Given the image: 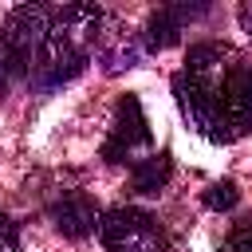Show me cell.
Wrapping results in <instances>:
<instances>
[{
  "label": "cell",
  "instance_id": "cell-1",
  "mask_svg": "<svg viewBox=\"0 0 252 252\" xmlns=\"http://www.w3.org/2000/svg\"><path fill=\"white\" fill-rule=\"evenodd\" d=\"M106 252H165V228L146 209H110L98 224Z\"/></svg>",
  "mask_w": 252,
  "mask_h": 252
},
{
  "label": "cell",
  "instance_id": "cell-2",
  "mask_svg": "<svg viewBox=\"0 0 252 252\" xmlns=\"http://www.w3.org/2000/svg\"><path fill=\"white\" fill-rule=\"evenodd\" d=\"M173 94H177V106H181L185 122L197 134H205L209 142H232V130L224 122V110H220V94L217 91H209V87L193 83L185 71H177L173 75Z\"/></svg>",
  "mask_w": 252,
  "mask_h": 252
},
{
  "label": "cell",
  "instance_id": "cell-3",
  "mask_svg": "<svg viewBox=\"0 0 252 252\" xmlns=\"http://www.w3.org/2000/svg\"><path fill=\"white\" fill-rule=\"evenodd\" d=\"M138 146H150V122L142 114V102L134 94H126L114 110V122H110V138L102 146V161H126Z\"/></svg>",
  "mask_w": 252,
  "mask_h": 252
},
{
  "label": "cell",
  "instance_id": "cell-4",
  "mask_svg": "<svg viewBox=\"0 0 252 252\" xmlns=\"http://www.w3.org/2000/svg\"><path fill=\"white\" fill-rule=\"evenodd\" d=\"M236 67H240V59H236V51L224 47V43H193L189 55H185V75H189L193 83L217 91V94H220L224 79H228Z\"/></svg>",
  "mask_w": 252,
  "mask_h": 252
},
{
  "label": "cell",
  "instance_id": "cell-5",
  "mask_svg": "<svg viewBox=\"0 0 252 252\" xmlns=\"http://www.w3.org/2000/svg\"><path fill=\"white\" fill-rule=\"evenodd\" d=\"M220 110H224V122H228L232 138L252 130V67L248 63H240L224 79V87H220Z\"/></svg>",
  "mask_w": 252,
  "mask_h": 252
},
{
  "label": "cell",
  "instance_id": "cell-6",
  "mask_svg": "<svg viewBox=\"0 0 252 252\" xmlns=\"http://www.w3.org/2000/svg\"><path fill=\"white\" fill-rule=\"evenodd\" d=\"M193 16H205V4H165V8H158L146 24V51L173 47Z\"/></svg>",
  "mask_w": 252,
  "mask_h": 252
},
{
  "label": "cell",
  "instance_id": "cell-7",
  "mask_svg": "<svg viewBox=\"0 0 252 252\" xmlns=\"http://www.w3.org/2000/svg\"><path fill=\"white\" fill-rule=\"evenodd\" d=\"M51 220H55V228L63 232V236H71V240H83L87 232H94V224H102L98 220V205L87 197V193H63L55 205H51Z\"/></svg>",
  "mask_w": 252,
  "mask_h": 252
},
{
  "label": "cell",
  "instance_id": "cell-8",
  "mask_svg": "<svg viewBox=\"0 0 252 252\" xmlns=\"http://www.w3.org/2000/svg\"><path fill=\"white\" fill-rule=\"evenodd\" d=\"M98 59H102V67H106V75H118V71H130L134 63H138V55H142V43L130 35V32H122V28H102L98 32Z\"/></svg>",
  "mask_w": 252,
  "mask_h": 252
},
{
  "label": "cell",
  "instance_id": "cell-9",
  "mask_svg": "<svg viewBox=\"0 0 252 252\" xmlns=\"http://www.w3.org/2000/svg\"><path fill=\"white\" fill-rule=\"evenodd\" d=\"M173 177V158L169 154H150V158H138L134 169H130V189L150 197V193H161Z\"/></svg>",
  "mask_w": 252,
  "mask_h": 252
},
{
  "label": "cell",
  "instance_id": "cell-10",
  "mask_svg": "<svg viewBox=\"0 0 252 252\" xmlns=\"http://www.w3.org/2000/svg\"><path fill=\"white\" fill-rule=\"evenodd\" d=\"M20 75H32V67H28V63L16 55V47H12V43L0 35V91H8V87L20 79Z\"/></svg>",
  "mask_w": 252,
  "mask_h": 252
},
{
  "label": "cell",
  "instance_id": "cell-11",
  "mask_svg": "<svg viewBox=\"0 0 252 252\" xmlns=\"http://www.w3.org/2000/svg\"><path fill=\"white\" fill-rule=\"evenodd\" d=\"M201 201H205V209H213V213H228V209L240 201V189H236V181L224 177V181H213Z\"/></svg>",
  "mask_w": 252,
  "mask_h": 252
},
{
  "label": "cell",
  "instance_id": "cell-12",
  "mask_svg": "<svg viewBox=\"0 0 252 252\" xmlns=\"http://www.w3.org/2000/svg\"><path fill=\"white\" fill-rule=\"evenodd\" d=\"M228 252H252V217H244L240 224H232V232H228Z\"/></svg>",
  "mask_w": 252,
  "mask_h": 252
},
{
  "label": "cell",
  "instance_id": "cell-13",
  "mask_svg": "<svg viewBox=\"0 0 252 252\" xmlns=\"http://www.w3.org/2000/svg\"><path fill=\"white\" fill-rule=\"evenodd\" d=\"M0 252H20V228H16V220L0 224Z\"/></svg>",
  "mask_w": 252,
  "mask_h": 252
},
{
  "label": "cell",
  "instance_id": "cell-14",
  "mask_svg": "<svg viewBox=\"0 0 252 252\" xmlns=\"http://www.w3.org/2000/svg\"><path fill=\"white\" fill-rule=\"evenodd\" d=\"M236 20H240V28H244V35L252 39V0H244V4H240V12H236Z\"/></svg>",
  "mask_w": 252,
  "mask_h": 252
},
{
  "label": "cell",
  "instance_id": "cell-15",
  "mask_svg": "<svg viewBox=\"0 0 252 252\" xmlns=\"http://www.w3.org/2000/svg\"><path fill=\"white\" fill-rule=\"evenodd\" d=\"M4 220H8V217H4V213H0V224H4Z\"/></svg>",
  "mask_w": 252,
  "mask_h": 252
}]
</instances>
